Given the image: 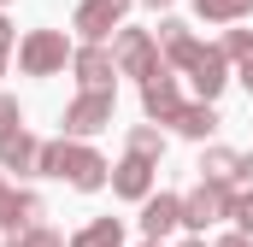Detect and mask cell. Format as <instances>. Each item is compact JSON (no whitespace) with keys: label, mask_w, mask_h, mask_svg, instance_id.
Returning <instances> with one entry per match:
<instances>
[{"label":"cell","mask_w":253,"mask_h":247,"mask_svg":"<svg viewBox=\"0 0 253 247\" xmlns=\"http://www.w3.org/2000/svg\"><path fill=\"white\" fill-rule=\"evenodd\" d=\"M36 165H42L47 177H71L77 188H100V183H106V165H100V153H88V147L47 141V147L36 153Z\"/></svg>","instance_id":"cell-1"},{"label":"cell","mask_w":253,"mask_h":247,"mask_svg":"<svg viewBox=\"0 0 253 247\" xmlns=\"http://www.w3.org/2000/svg\"><path fill=\"white\" fill-rule=\"evenodd\" d=\"M65 53H71V47H65L59 30H36V36L18 47V65H24L30 77H47V71H59V65H65Z\"/></svg>","instance_id":"cell-2"},{"label":"cell","mask_w":253,"mask_h":247,"mask_svg":"<svg viewBox=\"0 0 253 247\" xmlns=\"http://www.w3.org/2000/svg\"><path fill=\"white\" fill-rule=\"evenodd\" d=\"M100 124H112V88H88V94L65 112V129H77V135H94Z\"/></svg>","instance_id":"cell-3"},{"label":"cell","mask_w":253,"mask_h":247,"mask_svg":"<svg viewBox=\"0 0 253 247\" xmlns=\"http://www.w3.org/2000/svg\"><path fill=\"white\" fill-rule=\"evenodd\" d=\"M230 206H236V200L224 194V183H206L200 194H189V200H183V224H189V230H206V224H218Z\"/></svg>","instance_id":"cell-4"},{"label":"cell","mask_w":253,"mask_h":247,"mask_svg":"<svg viewBox=\"0 0 253 247\" xmlns=\"http://www.w3.org/2000/svg\"><path fill=\"white\" fill-rule=\"evenodd\" d=\"M124 6L129 0H83V12H77V30L88 36V41H100L118 18H124Z\"/></svg>","instance_id":"cell-5"},{"label":"cell","mask_w":253,"mask_h":247,"mask_svg":"<svg viewBox=\"0 0 253 247\" xmlns=\"http://www.w3.org/2000/svg\"><path fill=\"white\" fill-rule=\"evenodd\" d=\"M177 224H183V200H177V194H153V200H147V212H141V230L159 242V236H171Z\"/></svg>","instance_id":"cell-6"},{"label":"cell","mask_w":253,"mask_h":247,"mask_svg":"<svg viewBox=\"0 0 253 247\" xmlns=\"http://www.w3.org/2000/svg\"><path fill=\"white\" fill-rule=\"evenodd\" d=\"M118 65H124L129 77H153V71H159V65H153V36L124 30V41H118Z\"/></svg>","instance_id":"cell-7"},{"label":"cell","mask_w":253,"mask_h":247,"mask_svg":"<svg viewBox=\"0 0 253 247\" xmlns=\"http://www.w3.org/2000/svg\"><path fill=\"white\" fill-rule=\"evenodd\" d=\"M141 106H147L153 118H177V112H183V100H177V82H171L165 71H153V77H147V88H141Z\"/></svg>","instance_id":"cell-8"},{"label":"cell","mask_w":253,"mask_h":247,"mask_svg":"<svg viewBox=\"0 0 253 247\" xmlns=\"http://www.w3.org/2000/svg\"><path fill=\"white\" fill-rule=\"evenodd\" d=\"M112 188H118V194H129V200H147V188H153V159L129 153L124 165H118V177H112Z\"/></svg>","instance_id":"cell-9"},{"label":"cell","mask_w":253,"mask_h":247,"mask_svg":"<svg viewBox=\"0 0 253 247\" xmlns=\"http://www.w3.org/2000/svg\"><path fill=\"white\" fill-rule=\"evenodd\" d=\"M77 77H83V88H112L118 59H112V53H100V47H83V53H77Z\"/></svg>","instance_id":"cell-10"},{"label":"cell","mask_w":253,"mask_h":247,"mask_svg":"<svg viewBox=\"0 0 253 247\" xmlns=\"http://www.w3.org/2000/svg\"><path fill=\"white\" fill-rule=\"evenodd\" d=\"M36 153H42V147H36V141H30L24 129L0 135V165H6V171H24V165H36Z\"/></svg>","instance_id":"cell-11"},{"label":"cell","mask_w":253,"mask_h":247,"mask_svg":"<svg viewBox=\"0 0 253 247\" xmlns=\"http://www.w3.org/2000/svg\"><path fill=\"white\" fill-rule=\"evenodd\" d=\"M200 171H206V183H230V177L242 171V159H236L230 147H212V153L200 159Z\"/></svg>","instance_id":"cell-12"},{"label":"cell","mask_w":253,"mask_h":247,"mask_svg":"<svg viewBox=\"0 0 253 247\" xmlns=\"http://www.w3.org/2000/svg\"><path fill=\"white\" fill-rule=\"evenodd\" d=\"M171 124H177L183 135H212V129H218V112H212V106H183Z\"/></svg>","instance_id":"cell-13"},{"label":"cell","mask_w":253,"mask_h":247,"mask_svg":"<svg viewBox=\"0 0 253 247\" xmlns=\"http://www.w3.org/2000/svg\"><path fill=\"white\" fill-rule=\"evenodd\" d=\"M118 242H124L118 218H100V224H88V230H83V236H77L71 247H118Z\"/></svg>","instance_id":"cell-14"},{"label":"cell","mask_w":253,"mask_h":247,"mask_svg":"<svg viewBox=\"0 0 253 247\" xmlns=\"http://www.w3.org/2000/svg\"><path fill=\"white\" fill-rule=\"evenodd\" d=\"M200 6V18H242L253 0H194Z\"/></svg>","instance_id":"cell-15"},{"label":"cell","mask_w":253,"mask_h":247,"mask_svg":"<svg viewBox=\"0 0 253 247\" xmlns=\"http://www.w3.org/2000/svg\"><path fill=\"white\" fill-rule=\"evenodd\" d=\"M129 153H141V159H159V153H165V141H159L153 129H135V135H129Z\"/></svg>","instance_id":"cell-16"},{"label":"cell","mask_w":253,"mask_h":247,"mask_svg":"<svg viewBox=\"0 0 253 247\" xmlns=\"http://www.w3.org/2000/svg\"><path fill=\"white\" fill-rule=\"evenodd\" d=\"M224 53H230V59H248V53H253V36H248V30H230Z\"/></svg>","instance_id":"cell-17"},{"label":"cell","mask_w":253,"mask_h":247,"mask_svg":"<svg viewBox=\"0 0 253 247\" xmlns=\"http://www.w3.org/2000/svg\"><path fill=\"white\" fill-rule=\"evenodd\" d=\"M12 129H18V100L0 94V135H12Z\"/></svg>","instance_id":"cell-18"},{"label":"cell","mask_w":253,"mask_h":247,"mask_svg":"<svg viewBox=\"0 0 253 247\" xmlns=\"http://www.w3.org/2000/svg\"><path fill=\"white\" fill-rule=\"evenodd\" d=\"M230 212H236V224H242V236H253V194H248V200H236Z\"/></svg>","instance_id":"cell-19"},{"label":"cell","mask_w":253,"mask_h":247,"mask_svg":"<svg viewBox=\"0 0 253 247\" xmlns=\"http://www.w3.org/2000/svg\"><path fill=\"white\" fill-rule=\"evenodd\" d=\"M18 247H65V242H59V236H53V230H30V236H24V242H18Z\"/></svg>","instance_id":"cell-20"},{"label":"cell","mask_w":253,"mask_h":247,"mask_svg":"<svg viewBox=\"0 0 253 247\" xmlns=\"http://www.w3.org/2000/svg\"><path fill=\"white\" fill-rule=\"evenodd\" d=\"M6 47H12V30H6V18H0V53H6Z\"/></svg>","instance_id":"cell-21"},{"label":"cell","mask_w":253,"mask_h":247,"mask_svg":"<svg viewBox=\"0 0 253 247\" xmlns=\"http://www.w3.org/2000/svg\"><path fill=\"white\" fill-rule=\"evenodd\" d=\"M242 82H248V88H253V53H248V65H242Z\"/></svg>","instance_id":"cell-22"},{"label":"cell","mask_w":253,"mask_h":247,"mask_svg":"<svg viewBox=\"0 0 253 247\" xmlns=\"http://www.w3.org/2000/svg\"><path fill=\"white\" fill-rule=\"evenodd\" d=\"M236 177H248V183H253V159H242V171H236Z\"/></svg>","instance_id":"cell-23"},{"label":"cell","mask_w":253,"mask_h":247,"mask_svg":"<svg viewBox=\"0 0 253 247\" xmlns=\"http://www.w3.org/2000/svg\"><path fill=\"white\" fill-rule=\"evenodd\" d=\"M218 247H248V236H230V242H218Z\"/></svg>","instance_id":"cell-24"},{"label":"cell","mask_w":253,"mask_h":247,"mask_svg":"<svg viewBox=\"0 0 253 247\" xmlns=\"http://www.w3.org/2000/svg\"><path fill=\"white\" fill-rule=\"evenodd\" d=\"M6 200H12V194H6V183H0V212H6Z\"/></svg>","instance_id":"cell-25"},{"label":"cell","mask_w":253,"mask_h":247,"mask_svg":"<svg viewBox=\"0 0 253 247\" xmlns=\"http://www.w3.org/2000/svg\"><path fill=\"white\" fill-rule=\"evenodd\" d=\"M147 6H165V0H147Z\"/></svg>","instance_id":"cell-26"},{"label":"cell","mask_w":253,"mask_h":247,"mask_svg":"<svg viewBox=\"0 0 253 247\" xmlns=\"http://www.w3.org/2000/svg\"><path fill=\"white\" fill-rule=\"evenodd\" d=\"M189 247H200V242H189Z\"/></svg>","instance_id":"cell-27"},{"label":"cell","mask_w":253,"mask_h":247,"mask_svg":"<svg viewBox=\"0 0 253 247\" xmlns=\"http://www.w3.org/2000/svg\"><path fill=\"white\" fill-rule=\"evenodd\" d=\"M153 247H159V242H153Z\"/></svg>","instance_id":"cell-28"}]
</instances>
